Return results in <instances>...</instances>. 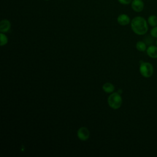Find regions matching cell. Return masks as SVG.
<instances>
[{
  "mask_svg": "<svg viewBox=\"0 0 157 157\" xmlns=\"http://www.w3.org/2000/svg\"><path fill=\"white\" fill-rule=\"evenodd\" d=\"M131 26L133 32L138 35L145 34L148 29L146 20L140 16L136 17L131 20Z\"/></svg>",
  "mask_w": 157,
  "mask_h": 157,
  "instance_id": "6da1fadb",
  "label": "cell"
},
{
  "mask_svg": "<svg viewBox=\"0 0 157 157\" xmlns=\"http://www.w3.org/2000/svg\"><path fill=\"white\" fill-rule=\"evenodd\" d=\"M108 104L113 109H119L122 104V98L119 93L111 94L108 98Z\"/></svg>",
  "mask_w": 157,
  "mask_h": 157,
  "instance_id": "7a4b0ae2",
  "label": "cell"
},
{
  "mask_svg": "<svg viewBox=\"0 0 157 157\" xmlns=\"http://www.w3.org/2000/svg\"><path fill=\"white\" fill-rule=\"evenodd\" d=\"M139 71L142 76L146 78L151 77L153 74V67L151 64L147 62L142 63L140 65Z\"/></svg>",
  "mask_w": 157,
  "mask_h": 157,
  "instance_id": "3957f363",
  "label": "cell"
},
{
  "mask_svg": "<svg viewBox=\"0 0 157 157\" xmlns=\"http://www.w3.org/2000/svg\"><path fill=\"white\" fill-rule=\"evenodd\" d=\"M78 138L83 141L86 140L90 137V131L86 127H81L77 131Z\"/></svg>",
  "mask_w": 157,
  "mask_h": 157,
  "instance_id": "277c9868",
  "label": "cell"
},
{
  "mask_svg": "<svg viewBox=\"0 0 157 157\" xmlns=\"http://www.w3.org/2000/svg\"><path fill=\"white\" fill-rule=\"evenodd\" d=\"M131 7L136 12H140L144 10V2L142 0H132L131 2Z\"/></svg>",
  "mask_w": 157,
  "mask_h": 157,
  "instance_id": "5b68a950",
  "label": "cell"
},
{
  "mask_svg": "<svg viewBox=\"0 0 157 157\" xmlns=\"http://www.w3.org/2000/svg\"><path fill=\"white\" fill-rule=\"evenodd\" d=\"M10 23L8 20L4 19L0 22V31L1 33H7L10 29Z\"/></svg>",
  "mask_w": 157,
  "mask_h": 157,
  "instance_id": "8992f818",
  "label": "cell"
},
{
  "mask_svg": "<svg viewBox=\"0 0 157 157\" xmlns=\"http://www.w3.org/2000/svg\"><path fill=\"white\" fill-rule=\"evenodd\" d=\"M118 23L122 26H125L130 23V18L126 14H121L117 18Z\"/></svg>",
  "mask_w": 157,
  "mask_h": 157,
  "instance_id": "52a82bcc",
  "label": "cell"
},
{
  "mask_svg": "<svg viewBox=\"0 0 157 157\" xmlns=\"http://www.w3.org/2000/svg\"><path fill=\"white\" fill-rule=\"evenodd\" d=\"M147 55L152 58H157V47L150 45L147 50Z\"/></svg>",
  "mask_w": 157,
  "mask_h": 157,
  "instance_id": "ba28073f",
  "label": "cell"
},
{
  "mask_svg": "<svg viewBox=\"0 0 157 157\" xmlns=\"http://www.w3.org/2000/svg\"><path fill=\"white\" fill-rule=\"evenodd\" d=\"M102 90L105 93H112L114 91L115 87L111 83H105L102 86Z\"/></svg>",
  "mask_w": 157,
  "mask_h": 157,
  "instance_id": "9c48e42d",
  "label": "cell"
},
{
  "mask_svg": "<svg viewBox=\"0 0 157 157\" xmlns=\"http://www.w3.org/2000/svg\"><path fill=\"white\" fill-rule=\"evenodd\" d=\"M148 24L153 27L157 26V17L155 15H152L148 17Z\"/></svg>",
  "mask_w": 157,
  "mask_h": 157,
  "instance_id": "30bf717a",
  "label": "cell"
},
{
  "mask_svg": "<svg viewBox=\"0 0 157 157\" xmlns=\"http://www.w3.org/2000/svg\"><path fill=\"white\" fill-rule=\"evenodd\" d=\"M136 48L140 52H144L146 50V44L142 41H139L136 44Z\"/></svg>",
  "mask_w": 157,
  "mask_h": 157,
  "instance_id": "8fae6325",
  "label": "cell"
},
{
  "mask_svg": "<svg viewBox=\"0 0 157 157\" xmlns=\"http://www.w3.org/2000/svg\"><path fill=\"white\" fill-rule=\"evenodd\" d=\"M0 39H1V46H4L7 43V41H8L7 37L2 33H1L0 34Z\"/></svg>",
  "mask_w": 157,
  "mask_h": 157,
  "instance_id": "7c38bea8",
  "label": "cell"
},
{
  "mask_svg": "<svg viewBox=\"0 0 157 157\" xmlns=\"http://www.w3.org/2000/svg\"><path fill=\"white\" fill-rule=\"evenodd\" d=\"M150 34L153 37H157V26H155L151 29Z\"/></svg>",
  "mask_w": 157,
  "mask_h": 157,
  "instance_id": "4fadbf2b",
  "label": "cell"
},
{
  "mask_svg": "<svg viewBox=\"0 0 157 157\" xmlns=\"http://www.w3.org/2000/svg\"><path fill=\"white\" fill-rule=\"evenodd\" d=\"M118 2L121 4H124V5H127V4H129L130 3H131L132 0H118Z\"/></svg>",
  "mask_w": 157,
  "mask_h": 157,
  "instance_id": "5bb4252c",
  "label": "cell"
},
{
  "mask_svg": "<svg viewBox=\"0 0 157 157\" xmlns=\"http://www.w3.org/2000/svg\"><path fill=\"white\" fill-rule=\"evenodd\" d=\"M156 45H157V40H156Z\"/></svg>",
  "mask_w": 157,
  "mask_h": 157,
  "instance_id": "9a60e30c",
  "label": "cell"
},
{
  "mask_svg": "<svg viewBox=\"0 0 157 157\" xmlns=\"http://www.w3.org/2000/svg\"><path fill=\"white\" fill-rule=\"evenodd\" d=\"M46 1H48V0H46Z\"/></svg>",
  "mask_w": 157,
  "mask_h": 157,
  "instance_id": "2e32d148",
  "label": "cell"
}]
</instances>
